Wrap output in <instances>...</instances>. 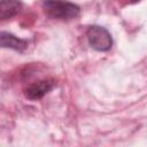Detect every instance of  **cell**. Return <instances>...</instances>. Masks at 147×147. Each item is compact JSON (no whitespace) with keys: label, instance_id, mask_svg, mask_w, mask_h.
Listing matches in <instances>:
<instances>
[{"label":"cell","instance_id":"1","mask_svg":"<svg viewBox=\"0 0 147 147\" xmlns=\"http://www.w3.org/2000/svg\"><path fill=\"white\" fill-rule=\"evenodd\" d=\"M41 7L44 9V13L53 20L69 21L76 18L80 13V8L76 3L68 1L46 0L41 2Z\"/></svg>","mask_w":147,"mask_h":147},{"label":"cell","instance_id":"2","mask_svg":"<svg viewBox=\"0 0 147 147\" xmlns=\"http://www.w3.org/2000/svg\"><path fill=\"white\" fill-rule=\"evenodd\" d=\"M87 42L91 48L98 52H108L113 47L110 32L101 25H91L86 31Z\"/></svg>","mask_w":147,"mask_h":147},{"label":"cell","instance_id":"3","mask_svg":"<svg viewBox=\"0 0 147 147\" xmlns=\"http://www.w3.org/2000/svg\"><path fill=\"white\" fill-rule=\"evenodd\" d=\"M55 86H56V83L53 78L40 79V80H37V82H33V83L29 84L24 88V95L29 100L37 101V100L42 99Z\"/></svg>","mask_w":147,"mask_h":147},{"label":"cell","instance_id":"4","mask_svg":"<svg viewBox=\"0 0 147 147\" xmlns=\"http://www.w3.org/2000/svg\"><path fill=\"white\" fill-rule=\"evenodd\" d=\"M28 44H29L28 40L21 39L13 33H9L6 31H1L0 33V45L2 48H10V49L22 53L26 49Z\"/></svg>","mask_w":147,"mask_h":147},{"label":"cell","instance_id":"5","mask_svg":"<svg viewBox=\"0 0 147 147\" xmlns=\"http://www.w3.org/2000/svg\"><path fill=\"white\" fill-rule=\"evenodd\" d=\"M22 8V2L20 1H1L0 2V18L1 21L11 18Z\"/></svg>","mask_w":147,"mask_h":147}]
</instances>
